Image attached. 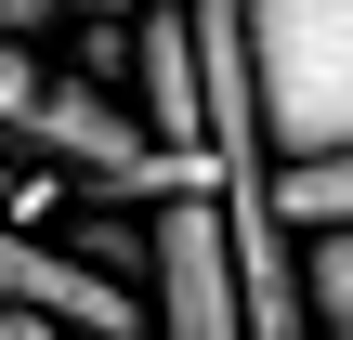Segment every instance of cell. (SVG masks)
Instances as JSON below:
<instances>
[{"label": "cell", "mask_w": 353, "mask_h": 340, "mask_svg": "<svg viewBox=\"0 0 353 340\" xmlns=\"http://www.w3.org/2000/svg\"><path fill=\"white\" fill-rule=\"evenodd\" d=\"M236 39H249V92H262L275 157L353 144V0H236Z\"/></svg>", "instance_id": "1"}, {"label": "cell", "mask_w": 353, "mask_h": 340, "mask_svg": "<svg viewBox=\"0 0 353 340\" xmlns=\"http://www.w3.org/2000/svg\"><path fill=\"white\" fill-rule=\"evenodd\" d=\"M144 328L157 340H249L236 249H223V197H157L144 210Z\"/></svg>", "instance_id": "2"}, {"label": "cell", "mask_w": 353, "mask_h": 340, "mask_svg": "<svg viewBox=\"0 0 353 340\" xmlns=\"http://www.w3.org/2000/svg\"><path fill=\"white\" fill-rule=\"evenodd\" d=\"M118 66H131V118H144V144L210 157V144H196V131H210V105H196V39H183V0H170V13H131V26H118Z\"/></svg>", "instance_id": "3"}, {"label": "cell", "mask_w": 353, "mask_h": 340, "mask_svg": "<svg viewBox=\"0 0 353 340\" xmlns=\"http://www.w3.org/2000/svg\"><path fill=\"white\" fill-rule=\"evenodd\" d=\"M0 301H26V314H52V328H144V301L131 288H105L92 262H65V249H39V236H13L0 223Z\"/></svg>", "instance_id": "4"}, {"label": "cell", "mask_w": 353, "mask_h": 340, "mask_svg": "<svg viewBox=\"0 0 353 340\" xmlns=\"http://www.w3.org/2000/svg\"><path fill=\"white\" fill-rule=\"evenodd\" d=\"M262 210H275L288 236H341V223H353V144L275 157V170H262Z\"/></svg>", "instance_id": "5"}, {"label": "cell", "mask_w": 353, "mask_h": 340, "mask_svg": "<svg viewBox=\"0 0 353 340\" xmlns=\"http://www.w3.org/2000/svg\"><path fill=\"white\" fill-rule=\"evenodd\" d=\"M288 262H301V314H327L353 340V223L341 236H288Z\"/></svg>", "instance_id": "6"}, {"label": "cell", "mask_w": 353, "mask_h": 340, "mask_svg": "<svg viewBox=\"0 0 353 340\" xmlns=\"http://www.w3.org/2000/svg\"><path fill=\"white\" fill-rule=\"evenodd\" d=\"M0 340H79V328H52V314H26V301H0Z\"/></svg>", "instance_id": "7"}, {"label": "cell", "mask_w": 353, "mask_h": 340, "mask_svg": "<svg viewBox=\"0 0 353 340\" xmlns=\"http://www.w3.org/2000/svg\"><path fill=\"white\" fill-rule=\"evenodd\" d=\"M39 13H79V0H0V39H26Z\"/></svg>", "instance_id": "8"}, {"label": "cell", "mask_w": 353, "mask_h": 340, "mask_svg": "<svg viewBox=\"0 0 353 340\" xmlns=\"http://www.w3.org/2000/svg\"><path fill=\"white\" fill-rule=\"evenodd\" d=\"M327 340H341V328H327Z\"/></svg>", "instance_id": "9"}]
</instances>
